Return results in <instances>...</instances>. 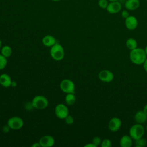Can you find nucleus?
<instances>
[{"label":"nucleus","mask_w":147,"mask_h":147,"mask_svg":"<svg viewBox=\"0 0 147 147\" xmlns=\"http://www.w3.org/2000/svg\"><path fill=\"white\" fill-rule=\"evenodd\" d=\"M129 57L130 61L133 64L136 65H142L146 60L147 56L144 49L137 47L130 51Z\"/></svg>","instance_id":"f257e3e1"},{"label":"nucleus","mask_w":147,"mask_h":147,"mask_svg":"<svg viewBox=\"0 0 147 147\" xmlns=\"http://www.w3.org/2000/svg\"><path fill=\"white\" fill-rule=\"evenodd\" d=\"M50 55L53 59L56 61L61 60L64 56V51L62 45L59 43H56L51 47Z\"/></svg>","instance_id":"f03ea898"},{"label":"nucleus","mask_w":147,"mask_h":147,"mask_svg":"<svg viewBox=\"0 0 147 147\" xmlns=\"http://www.w3.org/2000/svg\"><path fill=\"white\" fill-rule=\"evenodd\" d=\"M145 133V129L144 126L140 124H134L131 126L129 129V135L134 140H137L143 137Z\"/></svg>","instance_id":"7ed1b4c3"},{"label":"nucleus","mask_w":147,"mask_h":147,"mask_svg":"<svg viewBox=\"0 0 147 147\" xmlns=\"http://www.w3.org/2000/svg\"><path fill=\"white\" fill-rule=\"evenodd\" d=\"M33 107L37 109H44L48 105V100L42 95H37L34 96L32 101Z\"/></svg>","instance_id":"20e7f679"},{"label":"nucleus","mask_w":147,"mask_h":147,"mask_svg":"<svg viewBox=\"0 0 147 147\" xmlns=\"http://www.w3.org/2000/svg\"><path fill=\"white\" fill-rule=\"evenodd\" d=\"M60 88L61 91L66 94L75 93V84L74 83L68 79L63 80L60 84Z\"/></svg>","instance_id":"39448f33"},{"label":"nucleus","mask_w":147,"mask_h":147,"mask_svg":"<svg viewBox=\"0 0 147 147\" xmlns=\"http://www.w3.org/2000/svg\"><path fill=\"white\" fill-rule=\"evenodd\" d=\"M7 125L12 130H19L24 125L22 119L19 117H13L9 119Z\"/></svg>","instance_id":"423d86ee"},{"label":"nucleus","mask_w":147,"mask_h":147,"mask_svg":"<svg viewBox=\"0 0 147 147\" xmlns=\"http://www.w3.org/2000/svg\"><path fill=\"white\" fill-rule=\"evenodd\" d=\"M56 115L60 119H64L68 115V109L67 106L60 103L56 106L55 109Z\"/></svg>","instance_id":"0eeeda50"},{"label":"nucleus","mask_w":147,"mask_h":147,"mask_svg":"<svg viewBox=\"0 0 147 147\" xmlns=\"http://www.w3.org/2000/svg\"><path fill=\"white\" fill-rule=\"evenodd\" d=\"M98 78L100 80L105 83H109L113 81L114 78L113 73L108 69H103L99 72Z\"/></svg>","instance_id":"6e6552de"},{"label":"nucleus","mask_w":147,"mask_h":147,"mask_svg":"<svg viewBox=\"0 0 147 147\" xmlns=\"http://www.w3.org/2000/svg\"><path fill=\"white\" fill-rule=\"evenodd\" d=\"M121 9H122V5L118 1H114V2H110L106 10L109 13L111 14H114L118 13L119 11H121Z\"/></svg>","instance_id":"1a4fd4ad"},{"label":"nucleus","mask_w":147,"mask_h":147,"mask_svg":"<svg viewBox=\"0 0 147 147\" xmlns=\"http://www.w3.org/2000/svg\"><path fill=\"white\" fill-rule=\"evenodd\" d=\"M122 121L119 118L113 117L109 122L108 127L110 131L113 132H116L120 129Z\"/></svg>","instance_id":"9d476101"},{"label":"nucleus","mask_w":147,"mask_h":147,"mask_svg":"<svg viewBox=\"0 0 147 147\" xmlns=\"http://www.w3.org/2000/svg\"><path fill=\"white\" fill-rule=\"evenodd\" d=\"M125 20V24L127 29L133 30L137 28L138 26V20L136 17L130 15Z\"/></svg>","instance_id":"9b49d317"},{"label":"nucleus","mask_w":147,"mask_h":147,"mask_svg":"<svg viewBox=\"0 0 147 147\" xmlns=\"http://www.w3.org/2000/svg\"><path fill=\"white\" fill-rule=\"evenodd\" d=\"M39 142L42 147H51L54 145L55 140L52 136L46 135L40 138Z\"/></svg>","instance_id":"f8f14e48"},{"label":"nucleus","mask_w":147,"mask_h":147,"mask_svg":"<svg viewBox=\"0 0 147 147\" xmlns=\"http://www.w3.org/2000/svg\"><path fill=\"white\" fill-rule=\"evenodd\" d=\"M140 5L139 0H127L125 1V6L126 10L133 11L137 9Z\"/></svg>","instance_id":"ddd939ff"},{"label":"nucleus","mask_w":147,"mask_h":147,"mask_svg":"<svg viewBox=\"0 0 147 147\" xmlns=\"http://www.w3.org/2000/svg\"><path fill=\"white\" fill-rule=\"evenodd\" d=\"M119 144L121 147H131L133 144V139L130 135H123L120 139Z\"/></svg>","instance_id":"4468645a"},{"label":"nucleus","mask_w":147,"mask_h":147,"mask_svg":"<svg viewBox=\"0 0 147 147\" xmlns=\"http://www.w3.org/2000/svg\"><path fill=\"white\" fill-rule=\"evenodd\" d=\"M134 120L137 123H143L147 120V115L143 110H139L134 114Z\"/></svg>","instance_id":"2eb2a0df"},{"label":"nucleus","mask_w":147,"mask_h":147,"mask_svg":"<svg viewBox=\"0 0 147 147\" xmlns=\"http://www.w3.org/2000/svg\"><path fill=\"white\" fill-rule=\"evenodd\" d=\"M12 81L11 79L10 76L6 74H3L0 75V84L5 87H9L11 85Z\"/></svg>","instance_id":"dca6fc26"},{"label":"nucleus","mask_w":147,"mask_h":147,"mask_svg":"<svg viewBox=\"0 0 147 147\" xmlns=\"http://www.w3.org/2000/svg\"><path fill=\"white\" fill-rule=\"evenodd\" d=\"M42 42L45 46L51 47L56 43V40L53 36L46 35L42 38Z\"/></svg>","instance_id":"f3484780"},{"label":"nucleus","mask_w":147,"mask_h":147,"mask_svg":"<svg viewBox=\"0 0 147 147\" xmlns=\"http://www.w3.org/2000/svg\"><path fill=\"white\" fill-rule=\"evenodd\" d=\"M126 46L129 50H133L137 48L138 43L133 38H129L126 41Z\"/></svg>","instance_id":"a211bd4d"},{"label":"nucleus","mask_w":147,"mask_h":147,"mask_svg":"<svg viewBox=\"0 0 147 147\" xmlns=\"http://www.w3.org/2000/svg\"><path fill=\"white\" fill-rule=\"evenodd\" d=\"M65 103L68 105H72L76 102V97L74 95V93L67 94V95L65 98Z\"/></svg>","instance_id":"6ab92c4d"},{"label":"nucleus","mask_w":147,"mask_h":147,"mask_svg":"<svg viewBox=\"0 0 147 147\" xmlns=\"http://www.w3.org/2000/svg\"><path fill=\"white\" fill-rule=\"evenodd\" d=\"M12 53V49L11 47L9 45H5L2 47L1 49V54L5 56V57L7 58L9 57Z\"/></svg>","instance_id":"aec40b11"},{"label":"nucleus","mask_w":147,"mask_h":147,"mask_svg":"<svg viewBox=\"0 0 147 147\" xmlns=\"http://www.w3.org/2000/svg\"><path fill=\"white\" fill-rule=\"evenodd\" d=\"M147 144V141L145 138L141 137L137 140H135L136 147H144Z\"/></svg>","instance_id":"412c9836"},{"label":"nucleus","mask_w":147,"mask_h":147,"mask_svg":"<svg viewBox=\"0 0 147 147\" xmlns=\"http://www.w3.org/2000/svg\"><path fill=\"white\" fill-rule=\"evenodd\" d=\"M7 63V60L6 57L3 56L2 54L0 55V70L4 69Z\"/></svg>","instance_id":"4be33fe9"},{"label":"nucleus","mask_w":147,"mask_h":147,"mask_svg":"<svg viewBox=\"0 0 147 147\" xmlns=\"http://www.w3.org/2000/svg\"><path fill=\"white\" fill-rule=\"evenodd\" d=\"M109 3L108 0H99L98 2V5L100 8L102 9H106Z\"/></svg>","instance_id":"5701e85b"},{"label":"nucleus","mask_w":147,"mask_h":147,"mask_svg":"<svg viewBox=\"0 0 147 147\" xmlns=\"http://www.w3.org/2000/svg\"><path fill=\"white\" fill-rule=\"evenodd\" d=\"M100 145L102 147H111L112 146V142L110 140L105 138L102 141Z\"/></svg>","instance_id":"b1692460"},{"label":"nucleus","mask_w":147,"mask_h":147,"mask_svg":"<svg viewBox=\"0 0 147 147\" xmlns=\"http://www.w3.org/2000/svg\"><path fill=\"white\" fill-rule=\"evenodd\" d=\"M101 142H102L101 138L98 136L94 137L92 140V143H93L96 146H98L99 145H100Z\"/></svg>","instance_id":"393cba45"},{"label":"nucleus","mask_w":147,"mask_h":147,"mask_svg":"<svg viewBox=\"0 0 147 147\" xmlns=\"http://www.w3.org/2000/svg\"><path fill=\"white\" fill-rule=\"evenodd\" d=\"M64 120H65V123L68 125H72V124H73L74 122V118L69 114L64 118Z\"/></svg>","instance_id":"a878e982"},{"label":"nucleus","mask_w":147,"mask_h":147,"mask_svg":"<svg viewBox=\"0 0 147 147\" xmlns=\"http://www.w3.org/2000/svg\"><path fill=\"white\" fill-rule=\"evenodd\" d=\"M128 11L129 10H123L122 11V12H121V16H122V17L123 18L126 19L127 17H128L130 16L129 13Z\"/></svg>","instance_id":"bb28decb"},{"label":"nucleus","mask_w":147,"mask_h":147,"mask_svg":"<svg viewBox=\"0 0 147 147\" xmlns=\"http://www.w3.org/2000/svg\"><path fill=\"white\" fill-rule=\"evenodd\" d=\"M10 129V127L7 125V126H5L3 127V129H2V131L5 133H7V132H9V130Z\"/></svg>","instance_id":"cd10ccee"},{"label":"nucleus","mask_w":147,"mask_h":147,"mask_svg":"<svg viewBox=\"0 0 147 147\" xmlns=\"http://www.w3.org/2000/svg\"><path fill=\"white\" fill-rule=\"evenodd\" d=\"M143 67H144V69L145 71V72L147 73V57H146V60H145L144 63H143Z\"/></svg>","instance_id":"c85d7f7f"},{"label":"nucleus","mask_w":147,"mask_h":147,"mask_svg":"<svg viewBox=\"0 0 147 147\" xmlns=\"http://www.w3.org/2000/svg\"><path fill=\"white\" fill-rule=\"evenodd\" d=\"M85 147H96L93 143H90V144H87L84 145Z\"/></svg>","instance_id":"c756f323"},{"label":"nucleus","mask_w":147,"mask_h":147,"mask_svg":"<svg viewBox=\"0 0 147 147\" xmlns=\"http://www.w3.org/2000/svg\"><path fill=\"white\" fill-rule=\"evenodd\" d=\"M32 147H40L41 146V145L40 144V142H35L34 144H33L32 145Z\"/></svg>","instance_id":"7c9ffc66"},{"label":"nucleus","mask_w":147,"mask_h":147,"mask_svg":"<svg viewBox=\"0 0 147 147\" xmlns=\"http://www.w3.org/2000/svg\"><path fill=\"white\" fill-rule=\"evenodd\" d=\"M143 111H144V112L147 115V104H146V105L144 106Z\"/></svg>","instance_id":"2f4dec72"},{"label":"nucleus","mask_w":147,"mask_h":147,"mask_svg":"<svg viewBox=\"0 0 147 147\" xmlns=\"http://www.w3.org/2000/svg\"><path fill=\"white\" fill-rule=\"evenodd\" d=\"M144 51H145V53H146V56H147V45L145 47V48H144Z\"/></svg>","instance_id":"473e14b6"},{"label":"nucleus","mask_w":147,"mask_h":147,"mask_svg":"<svg viewBox=\"0 0 147 147\" xmlns=\"http://www.w3.org/2000/svg\"><path fill=\"white\" fill-rule=\"evenodd\" d=\"M109 2H114V1H118V0H108Z\"/></svg>","instance_id":"72a5a7b5"},{"label":"nucleus","mask_w":147,"mask_h":147,"mask_svg":"<svg viewBox=\"0 0 147 147\" xmlns=\"http://www.w3.org/2000/svg\"><path fill=\"white\" fill-rule=\"evenodd\" d=\"M52 1H53V2H58V1H60L61 0H52Z\"/></svg>","instance_id":"f704fd0d"},{"label":"nucleus","mask_w":147,"mask_h":147,"mask_svg":"<svg viewBox=\"0 0 147 147\" xmlns=\"http://www.w3.org/2000/svg\"><path fill=\"white\" fill-rule=\"evenodd\" d=\"M1 44H2V42H1V40H0V48H1Z\"/></svg>","instance_id":"c9c22d12"},{"label":"nucleus","mask_w":147,"mask_h":147,"mask_svg":"<svg viewBox=\"0 0 147 147\" xmlns=\"http://www.w3.org/2000/svg\"><path fill=\"white\" fill-rule=\"evenodd\" d=\"M146 130H147V125H146Z\"/></svg>","instance_id":"e433bc0d"},{"label":"nucleus","mask_w":147,"mask_h":147,"mask_svg":"<svg viewBox=\"0 0 147 147\" xmlns=\"http://www.w3.org/2000/svg\"><path fill=\"white\" fill-rule=\"evenodd\" d=\"M123 1H127V0H123Z\"/></svg>","instance_id":"4c0bfd02"},{"label":"nucleus","mask_w":147,"mask_h":147,"mask_svg":"<svg viewBox=\"0 0 147 147\" xmlns=\"http://www.w3.org/2000/svg\"><path fill=\"white\" fill-rule=\"evenodd\" d=\"M146 1H147V0H146Z\"/></svg>","instance_id":"58836bf2"}]
</instances>
